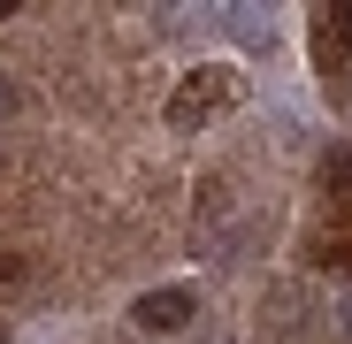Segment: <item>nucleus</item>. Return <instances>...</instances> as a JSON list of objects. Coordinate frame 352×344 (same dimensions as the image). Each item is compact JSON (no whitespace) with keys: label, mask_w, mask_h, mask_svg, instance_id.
I'll return each instance as SVG.
<instances>
[{"label":"nucleus","mask_w":352,"mask_h":344,"mask_svg":"<svg viewBox=\"0 0 352 344\" xmlns=\"http://www.w3.org/2000/svg\"><path fill=\"white\" fill-rule=\"evenodd\" d=\"M192 314H199V299L184 291V283H161V291H146V299L131 306V321H138L146 336H176V329H184Z\"/></svg>","instance_id":"f03ea898"},{"label":"nucleus","mask_w":352,"mask_h":344,"mask_svg":"<svg viewBox=\"0 0 352 344\" xmlns=\"http://www.w3.org/2000/svg\"><path fill=\"white\" fill-rule=\"evenodd\" d=\"M230 100H238V77H230V69H192L184 84L168 92V123L176 130H199V123H214Z\"/></svg>","instance_id":"f257e3e1"},{"label":"nucleus","mask_w":352,"mask_h":344,"mask_svg":"<svg viewBox=\"0 0 352 344\" xmlns=\"http://www.w3.org/2000/svg\"><path fill=\"white\" fill-rule=\"evenodd\" d=\"M322 46H329V54H352V0L322 8Z\"/></svg>","instance_id":"7ed1b4c3"},{"label":"nucleus","mask_w":352,"mask_h":344,"mask_svg":"<svg viewBox=\"0 0 352 344\" xmlns=\"http://www.w3.org/2000/svg\"><path fill=\"white\" fill-rule=\"evenodd\" d=\"M8 16H16V0H0V23H8Z\"/></svg>","instance_id":"0eeeda50"},{"label":"nucleus","mask_w":352,"mask_h":344,"mask_svg":"<svg viewBox=\"0 0 352 344\" xmlns=\"http://www.w3.org/2000/svg\"><path fill=\"white\" fill-rule=\"evenodd\" d=\"M16 107H23V84H16V77H0V123H8Z\"/></svg>","instance_id":"20e7f679"},{"label":"nucleus","mask_w":352,"mask_h":344,"mask_svg":"<svg viewBox=\"0 0 352 344\" xmlns=\"http://www.w3.org/2000/svg\"><path fill=\"white\" fill-rule=\"evenodd\" d=\"M16 283H23V260H16V253H0V291H16Z\"/></svg>","instance_id":"39448f33"},{"label":"nucleus","mask_w":352,"mask_h":344,"mask_svg":"<svg viewBox=\"0 0 352 344\" xmlns=\"http://www.w3.org/2000/svg\"><path fill=\"white\" fill-rule=\"evenodd\" d=\"M337 329H344V344H352V299H344V306H337Z\"/></svg>","instance_id":"423d86ee"}]
</instances>
